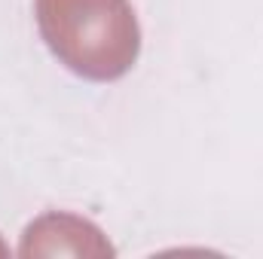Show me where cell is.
I'll use <instances>...</instances> for the list:
<instances>
[{
    "instance_id": "1",
    "label": "cell",
    "mask_w": 263,
    "mask_h": 259,
    "mask_svg": "<svg viewBox=\"0 0 263 259\" xmlns=\"http://www.w3.org/2000/svg\"><path fill=\"white\" fill-rule=\"evenodd\" d=\"M37 25L49 52L83 79H120L141 52L129 0H37Z\"/></svg>"
},
{
    "instance_id": "2",
    "label": "cell",
    "mask_w": 263,
    "mask_h": 259,
    "mask_svg": "<svg viewBox=\"0 0 263 259\" xmlns=\"http://www.w3.org/2000/svg\"><path fill=\"white\" fill-rule=\"evenodd\" d=\"M22 256H55V253H73V256H110L114 247L104 241L101 229L89 220H80L73 213H46L34 220L25 229Z\"/></svg>"
},
{
    "instance_id": "3",
    "label": "cell",
    "mask_w": 263,
    "mask_h": 259,
    "mask_svg": "<svg viewBox=\"0 0 263 259\" xmlns=\"http://www.w3.org/2000/svg\"><path fill=\"white\" fill-rule=\"evenodd\" d=\"M3 253H6V247H3V244H0V256H3Z\"/></svg>"
}]
</instances>
